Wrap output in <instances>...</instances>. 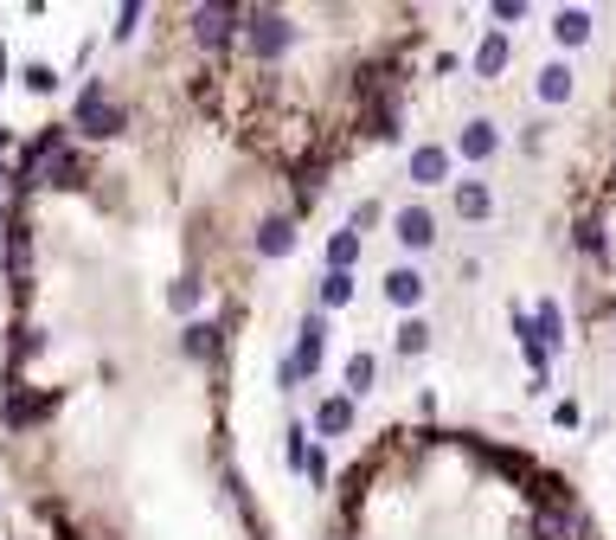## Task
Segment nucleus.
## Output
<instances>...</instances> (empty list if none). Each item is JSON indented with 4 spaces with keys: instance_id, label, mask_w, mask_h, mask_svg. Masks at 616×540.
Returning <instances> with one entry per match:
<instances>
[{
    "instance_id": "obj_16",
    "label": "nucleus",
    "mask_w": 616,
    "mask_h": 540,
    "mask_svg": "<svg viewBox=\"0 0 616 540\" xmlns=\"http://www.w3.org/2000/svg\"><path fill=\"white\" fill-rule=\"evenodd\" d=\"M186 354H206V360L218 354V328H213V322H193V328H186Z\"/></svg>"
},
{
    "instance_id": "obj_2",
    "label": "nucleus",
    "mask_w": 616,
    "mask_h": 540,
    "mask_svg": "<svg viewBox=\"0 0 616 540\" xmlns=\"http://www.w3.org/2000/svg\"><path fill=\"white\" fill-rule=\"evenodd\" d=\"M77 122H84V136H116L122 129V104H109L104 84H90L84 104H77Z\"/></svg>"
},
{
    "instance_id": "obj_14",
    "label": "nucleus",
    "mask_w": 616,
    "mask_h": 540,
    "mask_svg": "<svg viewBox=\"0 0 616 540\" xmlns=\"http://www.w3.org/2000/svg\"><path fill=\"white\" fill-rule=\"evenodd\" d=\"M347 296H354V277H347V270H327L322 277V309H341Z\"/></svg>"
},
{
    "instance_id": "obj_10",
    "label": "nucleus",
    "mask_w": 616,
    "mask_h": 540,
    "mask_svg": "<svg viewBox=\"0 0 616 540\" xmlns=\"http://www.w3.org/2000/svg\"><path fill=\"white\" fill-rule=\"evenodd\" d=\"M39 412H52V392H39V399H7V406H0L7 424H33Z\"/></svg>"
},
{
    "instance_id": "obj_21",
    "label": "nucleus",
    "mask_w": 616,
    "mask_h": 540,
    "mask_svg": "<svg viewBox=\"0 0 616 540\" xmlns=\"http://www.w3.org/2000/svg\"><path fill=\"white\" fill-rule=\"evenodd\" d=\"M26 84H33V90H52L58 77H52V65H33V72H26Z\"/></svg>"
},
{
    "instance_id": "obj_6",
    "label": "nucleus",
    "mask_w": 616,
    "mask_h": 540,
    "mask_svg": "<svg viewBox=\"0 0 616 540\" xmlns=\"http://www.w3.org/2000/svg\"><path fill=\"white\" fill-rule=\"evenodd\" d=\"M290 245H295V226H290V219H263V231H257V251H263V258H283Z\"/></svg>"
},
{
    "instance_id": "obj_15",
    "label": "nucleus",
    "mask_w": 616,
    "mask_h": 540,
    "mask_svg": "<svg viewBox=\"0 0 616 540\" xmlns=\"http://www.w3.org/2000/svg\"><path fill=\"white\" fill-rule=\"evenodd\" d=\"M443 168H450V154H443V149H418V154H411V174H418V181H443Z\"/></svg>"
},
{
    "instance_id": "obj_7",
    "label": "nucleus",
    "mask_w": 616,
    "mask_h": 540,
    "mask_svg": "<svg viewBox=\"0 0 616 540\" xmlns=\"http://www.w3.org/2000/svg\"><path fill=\"white\" fill-rule=\"evenodd\" d=\"M386 296H392L399 309H411L418 296H424V277H418V270H392V277H386Z\"/></svg>"
},
{
    "instance_id": "obj_1",
    "label": "nucleus",
    "mask_w": 616,
    "mask_h": 540,
    "mask_svg": "<svg viewBox=\"0 0 616 540\" xmlns=\"http://www.w3.org/2000/svg\"><path fill=\"white\" fill-rule=\"evenodd\" d=\"M290 20L283 13H245V45H251V58H277V52H290Z\"/></svg>"
},
{
    "instance_id": "obj_5",
    "label": "nucleus",
    "mask_w": 616,
    "mask_h": 540,
    "mask_svg": "<svg viewBox=\"0 0 616 540\" xmlns=\"http://www.w3.org/2000/svg\"><path fill=\"white\" fill-rule=\"evenodd\" d=\"M399 238H404V245H411V251H424V245H431V238H436L431 213H424V206H404V213H399Z\"/></svg>"
},
{
    "instance_id": "obj_13",
    "label": "nucleus",
    "mask_w": 616,
    "mask_h": 540,
    "mask_svg": "<svg viewBox=\"0 0 616 540\" xmlns=\"http://www.w3.org/2000/svg\"><path fill=\"white\" fill-rule=\"evenodd\" d=\"M463 154H469V161H488V154H495V129H488V122H469V129H463Z\"/></svg>"
},
{
    "instance_id": "obj_4",
    "label": "nucleus",
    "mask_w": 616,
    "mask_h": 540,
    "mask_svg": "<svg viewBox=\"0 0 616 540\" xmlns=\"http://www.w3.org/2000/svg\"><path fill=\"white\" fill-rule=\"evenodd\" d=\"M322 315H315V322H302V342H295V360H290V374H315V367H322Z\"/></svg>"
},
{
    "instance_id": "obj_20",
    "label": "nucleus",
    "mask_w": 616,
    "mask_h": 540,
    "mask_svg": "<svg viewBox=\"0 0 616 540\" xmlns=\"http://www.w3.org/2000/svg\"><path fill=\"white\" fill-rule=\"evenodd\" d=\"M584 26H591L584 13H559V26H552V33L565 39V45H579V39H584Z\"/></svg>"
},
{
    "instance_id": "obj_3",
    "label": "nucleus",
    "mask_w": 616,
    "mask_h": 540,
    "mask_svg": "<svg viewBox=\"0 0 616 540\" xmlns=\"http://www.w3.org/2000/svg\"><path fill=\"white\" fill-rule=\"evenodd\" d=\"M238 20H245L238 7H199V13H193V33H199V45H225Z\"/></svg>"
},
{
    "instance_id": "obj_17",
    "label": "nucleus",
    "mask_w": 616,
    "mask_h": 540,
    "mask_svg": "<svg viewBox=\"0 0 616 540\" xmlns=\"http://www.w3.org/2000/svg\"><path fill=\"white\" fill-rule=\"evenodd\" d=\"M372 386V354H354L347 360V392H366Z\"/></svg>"
},
{
    "instance_id": "obj_8",
    "label": "nucleus",
    "mask_w": 616,
    "mask_h": 540,
    "mask_svg": "<svg viewBox=\"0 0 616 540\" xmlns=\"http://www.w3.org/2000/svg\"><path fill=\"white\" fill-rule=\"evenodd\" d=\"M488 206H495V199H488L482 181H463V187H456V213H463V219H488Z\"/></svg>"
},
{
    "instance_id": "obj_18",
    "label": "nucleus",
    "mask_w": 616,
    "mask_h": 540,
    "mask_svg": "<svg viewBox=\"0 0 616 540\" xmlns=\"http://www.w3.org/2000/svg\"><path fill=\"white\" fill-rule=\"evenodd\" d=\"M424 342H431L424 322H404V328H399V354H424Z\"/></svg>"
},
{
    "instance_id": "obj_9",
    "label": "nucleus",
    "mask_w": 616,
    "mask_h": 540,
    "mask_svg": "<svg viewBox=\"0 0 616 540\" xmlns=\"http://www.w3.org/2000/svg\"><path fill=\"white\" fill-rule=\"evenodd\" d=\"M501 65H508V33H488V39H482V52H475V72L495 77Z\"/></svg>"
},
{
    "instance_id": "obj_11",
    "label": "nucleus",
    "mask_w": 616,
    "mask_h": 540,
    "mask_svg": "<svg viewBox=\"0 0 616 540\" xmlns=\"http://www.w3.org/2000/svg\"><path fill=\"white\" fill-rule=\"evenodd\" d=\"M315 424H322L327 438H341V431L354 424V399H327L322 412H315Z\"/></svg>"
},
{
    "instance_id": "obj_12",
    "label": "nucleus",
    "mask_w": 616,
    "mask_h": 540,
    "mask_svg": "<svg viewBox=\"0 0 616 540\" xmlns=\"http://www.w3.org/2000/svg\"><path fill=\"white\" fill-rule=\"evenodd\" d=\"M354 258H360V231H334V238H327V264L347 270Z\"/></svg>"
},
{
    "instance_id": "obj_19",
    "label": "nucleus",
    "mask_w": 616,
    "mask_h": 540,
    "mask_svg": "<svg viewBox=\"0 0 616 540\" xmlns=\"http://www.w3.org/2000/svg\"><path fill=\"white\" fill-rule=\"evenodd\" d=\"M565 90H572V72H565V65L540 72V97H565Z\"/></svg>"
}]
</instances>
